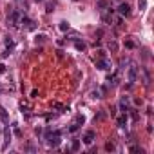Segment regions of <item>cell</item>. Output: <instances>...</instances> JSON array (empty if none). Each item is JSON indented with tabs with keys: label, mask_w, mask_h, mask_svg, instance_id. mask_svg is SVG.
<instances>
[{
	"label": "cell",
	"mask_w": 154,
	"mask_h": 154,
	"mask_svg": "<svg viewBox=\"0 0 154 154\" xmlns=\"http://www.w3.org/2000/svg\"><path fill=\"white\" fill-rule=\"evenodd\" d=\"M145 6H147L145 0H138V7H140V11H143V9H145Z\"/></svg>",
	"instance_id": "7402d4cb"
},
{
	"label": "cell",
	"mask_w": 154,
	"mask_h": 154,
	"mask_svg": "<svg viewBox=\"0 0 154 154\" xmlns=\"http://www.w3.org/2000/svg\"><path fill=\"white\" fill-rule=\"evenodd\" d=\"M9 143H11V130L9 129H4V145H2V150H6Z\"/></svg>",
	"instance_id": "ba28073f"
},
{
	"label": "cell",
	"mask_w": 154,
	"mask_h": 154,
	"mask_svg": "<svg viewBox=\"0 0 154 154\" xmlns=\"http://www.w3.org/2000/svg\"><path fill=\"white\" fill-rule=\"evenodd\" d=\"M94 138H96V133H94V130H87V133L83 134V138H82V140H83V143H85V145H91V143L94 141Z\"/></svg>",
	"instance_id": "8992f818"
},
{
	"label": "cell",
	"mask_w": 154,
	"mask_h": 154,
	"mask_svg": "<svg viewBox=\"0 0 154 154\" xmlns=\"http://www.w3.org/2000/svg\"><path fill=\"white\" fill-rule=\"evenodd\" d=\"M36 96H38V91H36V89H35V91H31V98H36Z\"/></svg>",
	"instance_id": "4dcf8cb0"
},
{
	"label": "cell",
	"mask_w": 154,
	"mask_h": 154,
	"mask_svg": "<svg viewBox=\"0 0 154 154\" xmlns=\"http://www.w3.org/2000/svg\"><path fill=\"white\" fill-rule=\"evenodd\" d=\"M27 150H29V152H35L36 149H35V145H31V143H29V145H27Z\"/></svg>",
	"instance_id": "f546056e"
},
{
	"label": "cell",
	"mask_w": 154,
	"mask_h": 154,
	"mask_svg": "<svg viewBox=\"0 0 154 154\" xmlns=\"http://www.w3.org/2000/svg\"><path fill=\"white\" fill-rule=\"evenodd\" d=\"M127 78H129V83H134L136 82V78H138V67L133 63L129 67V73H127Z\"/></svg>",
	"instance_id": "3957f363"
},
{
	"label": "cell",
	"mask_w": 154,
	"mask_h": 154,
	"mask_svg": "<svg viewBox=\"0 0 154 154\" xmlns=\"http://www.w3.org/2000/svg\"><path fill=\"white\" fill-rule=\"evenodd\" d=\"M96 67L102 69V71H109L111 69V62H109L107 58H100V60H96Z\"/></svg>",
	"instance_id": "5b68a950"
},
{
	"label": "cell",
	"mask_w": 154,
	"mask_h": 154,
	"mask_svg": "<svg viewBox=\"0 0 154 154\" xmlns=\"http://www.w3.org/2000/svg\"><path fill=\"white\" fill-rule=\"evenodd\" d=\"M125 47L133 49V47H134V42H133V40H127V42H125Z\"/></svg>",
	"instance_id": "cb8c5ba5"
},
{
	"label": "cell",
	"mask_w": 154,
	"mask_h": 154,
	"mask_svg": "<svg viewBox=\"0 0 154 154\" xmlns=\"http://www.w3.org/2000/svg\"><path fill=\"white\" fill-rule=\"evenodd\" d=\"M96 53H98V56H100V58H105V51H102V49H100V51H96Z\"/></svg>",
	"instance_id": "f1b7e54d"
},
{
	"label": "cell",
	"mask_w": 154,
	"mask_h": 154,
	"mask_svg": "<svg viewBox=\"0 0 154 154\" xmlns=\"http://www.w3.org/2000/svg\"><path fill=\"white\" fill-rule=\"evenodd\" d=\"M91 98H94V100H96V98H103V96H102V91H98V89L93 91V93H91Z\"/></svg>",
	"instance_id": "ffe728a7"
},
{
	"label": "cell",
	"mask_w": 154,
	"mask_h": 154,
	"mask_svg": "<svg viewBox=\"0 0 154 154\" xmlns=\"http://www.w3.org/2000/svg\"><path fill=\"white\" fill-rule=\"evenodd\" d=\"M125 125H127V113H123L122 116H118V127H122V129H123Z\"/></svg>",
	"instance_id": "30bf717a"
},
{
	"label": "cell",
	"mask_w": 154,
	"mask_h": 154,
	"mask_svg": "<svg viewBox=\"0 0 154 154\" xmlns=\"http://www.w3.org/2000/svg\"><path fill=\"white\" fill-rule=\"evenodd\" d=\"M0 133H2V127H0Z\"/></svg>",
	"instance_id": "d6a6232c"
},
{
	"label": "cell",
	"mask_w": 154,
	"mask_h": 154,
	"mask_svg": "<svg viewBox=\"0 0 154 154\" xmlns=\"http://www.w3.org/2000/svg\"><path fill=\"white\" fill-rule=\"evenodd\" d=\"M105 150H109V152H111V150H116V145H114L113 141H107V143H105Z\"/></svg>",
	"instance_id": "9a60e30c"
},
{
	"label": "cell",
	"mask_w": 154,
	"mask_h": 154,
	"mask_svg": "<svg viewBox=\"0 0 154 154\" xmlns=\"http://www.w3.org/2000/svg\"><path fill=\"white\" fill-rule=\"evenodd\" d=\"M6 71H7V67H6L4 63H0V73H6Z\"/></svg>",
	"instance_id": "83f0119b"
},
{
	"label": "cell",
	"mask_w": 154,
	"mask_h": 154,
	"mask_svg": "<svg viewBox=\"0 0 154 154\" xmlns=\"http://www.w3.org/2000/svg\"><path fill=\"white\" fill-rule=\"evenodd\" d=\"M78 127H80V125H76V123L73 122V123H71V127H69V130H71V133H74V130H78Z\"/></svg>",
	"instance_id": "484cf974"
},
{
	"label": "cell",
	"mask_w": 154,
	"mask_h": 154,
	"mask_svg": "<svg viewBox=\"0 0 154 154\" xmlns=\"http://www.w3.org/2000/svg\"><path fill=\"white\" fill-rule=\"evenodd\" d=\"M20 13L18 11H11L9 15H7V27H16L18 24H20Z\"/></svg>",
	"instance_id": "7a4b0ae2"
},
{
	"label": "cell",
	"mask_w": 154,
	"mask_h": 154,
	"mask_svg": "<svg viewBox=\"0 0 154 154\" xmlns=\"http://www.w3.org/2000/svg\"><path fill=\"white\" fill-rule=\"evenodd\" d=\"M74 2H78V0H74Z\"/></svg>",
	"instance_id": "836d02e7"
},
{
	"label": "cell",
	"mask_w": 154,
	"mask_h": 154,
	"mask_svg": "<svg viewBox=\"0 0 154 154\" xmlns=\"http://www.w3.org/2000/svg\"><path fill=\"white\" fill-rule=\"evenodd\" d=\"M118 13H120V16H129V15H130V7H129V4L122 2V4L118 6Z\"/></svg>",
	"instance_id": "52a82bcc"
},
{
	"label": "cell",
	"mask_w": 154,
	"mask_h": 154,
	"mask_svg": "<svg viewBox=\"0 0 154 154\" xmlns=\"http://www.w3.org/2000/svg\"><path fill=\"white\" fill-rule=\"evenodd\" d=\"M20 111L27 114V113H29V107H27V105H24V103H22V105H20Z\"/></svg>",
	"instance_id": "d4e9b609"
},
{
	"label": "cell",
	"mask_w": 154,
	"mask_h": 154,
	"mask_svg": "<svg viewBox=\"0 0 154 154\" xmlns=\"http://www.w3.org/2000/svg\"><path fill=\"white\" fill-rule=\"evenodd\" d=\"M53 7H55V6H53L51 2H47V7H46V11H47V13H51V11H53Z\"/></svg>",
	"instance_id": "4316f807"
},
{
	"label": "cell",
	"mask_w": 154,
	"mask_h": 154,
	"mask_svg": "<svg viewBox=\"0 0 154 154\" xmlns=\"http://www.w3.org/2000/svg\"><path fill=\"white\" fill-rule=\"evenodd\" d=\"M130 152H143V149L138 147V145H133V147H130Z\"/></svg>",
	"instance_id": "603a6c76"
},
{
	"label": "cell",
	"mask_w": 154,
	"mask_h": 154,
	"mask_svg": "<svg viewBox=\"0 0 154 154\" xmlns=\"http://www.w3.org/2000/svg\"><path fill=\"white\" fill-rule=\"evenodd\" d=\"M36 2H43V0H36Z\"/></svg>",
	"instance_id": "1f68e13d"
},
{
	"label": "cell",
	"mask_w": 154,
	"mask_h": 154,
	"mask_svg": "<svg viewBox=\"0 0 154 154\" xmlns=\"http://www.w3.org/2000/svg\"><path fill=\"white\" fill-rule=\"evenodd\" d=\"M20 24H22V27H26V29H35L36 27L35 22L29 16H20Z\"/></svg>",
	"instance_id": "277c9868"
},
{
	"label": "cell",
	"mask_w": 154,
	"mask_h": 154,
	"mask_svg": "<svg viewBox=\"0 0 154 154\" xmlns=\"http://www.w3.org/2000/svg\"><path fill=\"white\" fill-rule=\"evenodd\" d=\"M71 150H80V140H73V145H71Z\"/></svg>",
	"instance_id": "2e32d148"
},
{
	"label": "cell",
	"mask_w": 154,
	"mask_h": 154,
	"mask_svg": "<svg viewBox=\"0 0 154 154\" xmlns=\"http://www.w3.org/2000/svg\"><path fill=\"white\" fill-rule=\"evenodd\" d=\"M120 109L123 113H129V103H127V98H122V102H120Z\"/></svg>",
	"instance_id": "8fae6325"
},
{
	"label": "cell",
	"mask_w": 154,
	"mask_h": 154,
	"mask_svg": "<svg viewBox=\"0 0 154 154\" xmlns=\"http://www.w3.org/2000/svg\"><path fill=\"white\" fill-rule=\"evenodd\" d=\"M109 6H111V0H100V2H98V7H100V9H105V7H109Z\"/></svg>",
	"instance_id": "7c38bea8"
},
{
	"label": "cell",
	"mask_w": 154,
	"mask_h": 154,
	"mask_svg": "<svg viewBox=\"0 0 154 154\" xmlns=\"http://www.w3.org/2000/svg\"><path fill=\"white\" fill-rule=\"evenodd\" d=\"M58 27H60V31H63V33H65V31H69V24H67L65 20L60 22V26H58Z\"/></svg>",
	"instance_id": "5bb4252c"
},
{
	"label": "cell",
	"mask_w": 154,
	"mask_h": 154,
	"mask_svg": "<svg viewBox=\"0 0 154 154\" xmlns=\"http://www.w3.org/2000/svg\"><path fill=\"white\" fill-rule=\"evenodd\" d=\"M109 49H111L113 53H116L118 51V43L116 42H109Z\"/></svg>",
	"instance_id": "d6986e66"
},
{
	"label": "cell",
	"mask_w": 154,
	"mask_h": 154,
	"mask_svg": "<svg viewBox=\"0 0 154 154\" xmlns=\"http://www.w3.org/2000/svg\"><path fill=\"white\" fill-rule=\"evenodd\" d=\"M0 118H2L4 122H7V120H9V116H7V113H6V109H4L2 105H0Z\"/></svg>",
	"instance_id": "4fadbf2b"
},
{
	"label": "cell",
	"mask_w": 154,
	"mask_h": 154,
	"mask_svg": "<svg viewBox=\"0 0 154 154\" xmlns=\"http://www.w3.org/2000/svg\"><path fill=\"white\" fill-rule=\"evenodd\" d=\"M83 122H85V118H83L82 114H78V116H76V120H74V123H76V125H83Z\"/></svg>",
	"instance_id": "44dd1931"
},
{
	"label": "cell",
	"mask_w": 154,
	"mask_h": 154,
	"mask_svg": "<svg viewBox=\"0 0 154 154\" xmlns=\"http://www.w3.org/2000/svg\"><path fill=\"white\" fill-rule=\"evenodd\" d=\"M46 140H47V145H49V147H58L60 141H62V133H60V130H55V133H47Z\"/></svg>",
	"instance_id": "6da1fadb"
},
{
	"label": "cell",
	"mask_w": 154,
	"mask_h": 154,
	"mask_svg": "<svg viewBox=\"0 0 154 154\" xmlns=\"http://www.w3.org/2000/svg\"><path fill=\"white\" fill-rule=\"evenodd\" d=\"M73 42H74V47H76V51H85V49H87V43H85L83 40H78V38H74Z\"/></svg>",
	"instance_id": "9c48e42d"
},
{
	"label": "cell",
	"mask_w": 154,
	"mask_h": 154,
	"mask_svg": "<svg viewBox=\"0 0 154 154\" xmlns=\"http://www.w3.org/2000/svg\"><path fill=\"white\" fill-rule=\"evenodd\" d=\"M6 47H7V49H13V47H15V42H13L9 36L6 38Z\"/></svg>",
	"instance_id": "e0dca14e"
},
{
	"label": "cell",
	"mask_w": 154,
	"mask_h": 154,
	"mask_svg": "<svg viewBox=\"0 0 154 154\" xmlns=\"http://www.w3.org/2000/svg\"><path fill=\"white\" fill-rule=\"evenodd\" d=\"M46 38H47L46 35H36V38H35V42H36V43H42V42H46Z\"/></svg>",
	"instance_id": "ac0fdd59"
}]
</instances>
